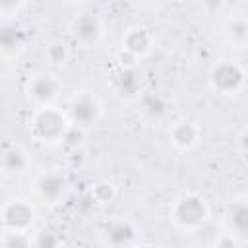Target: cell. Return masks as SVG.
<instances>
[{
    "label": "cell",
    "instance_id": "44dd1931",
    "mask_svg": "<svg viewBox=\"0 0 248 248\" xmlns=\"http://www.w3.org/2000/svg\"><path fill=\"white\" fill-rule=\"evenodd\" d=\"M60 244V238L56 236V232H39L37 238H33V246L37 248H52V246H58Z\"/></svg>",
    "mask_w": 248,
    "mask_h": 248
},
{
    "label": "cell",
    "instance_id": "ba28073f",
    "mask_svg": "<svg viewBox=\"0 0 248 248\" xmlns=\"http://www.w3.org/2000/svg\"><path fill=\"white\" fill-rule=\"evenodd\" d=\"M72 35L83 46H93L103 37V23L95 14H81L72 21Z\"/></svg>",
    "mask_w": 248,
    "mask_h": 248
},
{
    "label": "cell",
    "instance_id": "cb8c5ba5",
    "mask_svg": "<svg viewBox=\"0 0 248 248\" xmlns=\"http://www.w3.org/2000/svg\"><path fill=\"white\" fill-rule=\"evenodd\" d=\"M116 62H118L120 68H138L140 58H138L136 54H132V52H128V50H124V48H120L118 54H116Z\"/></svg>",
    "mask_w": 248,
    "mask_h": 248
},
{
    "label": "cell",
    "instance_id": "9a60e30c",
    "mask_svg": "<svg viewBox=\"0 0 248 248\" xmlns=\"http://www.w3.org/2000/svg\"><path fill=\"white\" fill-rule=\"evenodd\" d=\"M134 236H136V229L126 219H116V221L108 223V227L105 229V240L110 246H126V244H132Z\"/></svg>",
    "mask_w": 248,
    "mask_h": 248
},
{
    "label": "cell",
    "instance_id": "30bf717a",
    "mask_svg": "<svg viewBox=\"0 0 248 248\" xmlns=\"http://www.w3.org/2000/svg\"><path fill=\"white\" fill-rule=\"evenodd\" d=\"M200 138H202V130H200V126H198L196 122H192V120H178V122H174V124L170 126V130H169V140H170V143H172L176 149H180V151H190V149H194V147L198 145Z\"/></svg>",
    "mask_w": 248,
    "mask_h": 248
},
{
    "label": "cell",
    "instance_id": "7a4b0ae2",
    "mask_svg": "<svg viewBox=\"0 0 248 248\" xmlns=\"http://www.w3.org/2000/svg\"><path fill=\"white\" fill-rule=\"evenodd\" d=\"M174 225L184 232L200 231L209 219V205L200 194H182L170 207Z\"/></svg>",
    "mask_w": 248,
    "mask_h": 248
},
{
    "label": "cell",
    "instance_id": "ac0fdd59",
    "mask_svg": "<svg viewBox=\"0 0 248 248\" xmlns=\"http://www.w3.org/2000/svg\"><path fill=\"white\" fill-rule=\"evenodd\" d=\"M89 196L93 200V203H99V205H107L114 200L116 196V188L110 180H95L89 188Z\"/></svg>",
    "mask_w": 248,
    "mask_h": 248
},
{
    "label": "cell",
    "instance_id": "e0dca14e",
    "mask_svg": "<svg viewBox=\"0 0 248 248\" xmlns=\"http://www.w3.org/2000/svg\"><path fill=\"white\" fill-rule=\"evenodd\" d=\"M225 35L227 41L234 46V48H244L248 43V23L244 17H234L227 23L225 27Z\"/></svg>",
    "mask_w": 248,
    "mask_h": 248
},
{
    "label": "cell",
    "instance_id": "ffe728a7",
    "mask_svg": "<svg viewBox=\"0 0 248 248\" xmlns=\"http://www.w3.org/2000/svg\"><path fill=\"white\" fill-rule=\"evenodd\" d=\"M2 244H4V246H10V248H25V246H33V238L29 236V232L4 231Z\"/></svg>",
    "mask_w": 248,
    "mask_h": 248
},
{
    "label": "cell",
    "instance_id": "4fadbf2b",
    "mask_svg": "<svg viewBox=\"0 0 248 248\" xmlns=\"http://www.w3.org/2000/svg\"><path fill=\"white\" fill-rule=\"evenodd\" d=\"M225 223H227V231L231 234H234L240 242L248 236V203H246V200H234L229 205Z\"/></svg>",
    "mask_w": 248,
    "mask_h": 248
},
{
    "label": "cell",
    "instance_id": "d4e9b609",
    "mask_svg": "<svg viewBox=\"0 0 248 248\" xmlns=\"http://www.w3.org/2000/svg\"><path fill=\"white\" fill-rule=\"evenodd\" d=\"M200 2H202V8L205 14H217L227 4V0H200Z\"/></svg>",
    "mask_w": 248,
    "mask_h": 248
},
{
    "label": "cell",
    "instance_id": "6da1fadb",
    "mask_svg": "<svg viewBox=\"0 0 248 248\" xmlns=\"http://www.w3.org/2000/svg\"><path fill=\"white\" fill-rule=\"evenodd\" d=\"M70 120L66 110H60L54 105L48 107H37L31 122H29V134L37 143L43 145H56L64 141L68 130H70Z\"/></svg>",
    "mask_w": 248,
    "mask_h": 248
},
{
    "label": "cell",
    "instance_id": "8992f818",
    "mask_svg": "<svg viewBox=\"0 0 248 248\" xmlns=\"http://www.w3.org/2000/svg\"><path fill=\"white\" fill-rule=\"evenodd\" d=\"M60 93H62V81L50 72L35 74L27 81V97L29 101H33L35 107L54 105Z\"/></svg>",
    "mask_w": 248,
    "mask_h": 248
},
{
    "label": "cell",
    "instance_id": "d6986e66",
    "mask_svg": "<svg viewBox=\"0 0 248 248\" xmlns=\"http://www.w3.org/2000/svg\"><path fill=\"white\" fill-rule=\"evenodd\" d=\"M45 58L50 66H64L70 58L68 45L64 41H50L45 46Z\"/></svg>",
    "mask_w": 248,
    "mask_h": 248
},
{
    "label": "cell",
    "instance_id": "5bb4252c",
    "mask_svg": "<svg viewBox=\"0 0 248 248\" xmlns=\"http://www.w3.org/2000/svg\"><path fill=\"white\" fill-rule=\"evenodd\" d=\"M0 167L6 174L19 176L29 169V157L21 147L10 145L0 153Z\"/></svg>",
    "mask_w": 248,
    "mask_h": 248
},
{
    "label": "cell",
    "instance_id": "4316f807",
    "mask_svg": "<svg viewBox=\"0 0 248 248\" xmlns=\"http://www.w3.org/2000/svg\"><path fill=\"white\" fill-rule=\"evenodd\" d=\"M238 151H240V155H246V151H248V132L246 130H242L238 136Z\"/></svg>",
    "mask_w": 248,
    "mask_h": 248
},
{
    "label": "cell",
    "instance_id": "8fae6325",
    "mask_svg": "<svg viewBox=\"0 0 248 248\" xmlns=\"http://www.w3.org/2000/svg\"><path fill=\"white\" fill-rule=\"evenodd\" d=\"M27 43V33L23 25L16 21H4L0 23V54L14 56L23 50Z\"/></svg>",
    "mask_w": 248,
    "mask_h": 248
},
{
    "label": "cell",
    "instance_id": "3957f363",
    "mask_svg": "<svg viewBox=\"0 0 248 248\" xmlns=\"http://www.w3.org/2000/svg\"><path fill=\"white\" fill-rule=\"evenodd\" d=\"M246 74L244 68L234 60H219L209 70V85L215 93L232 97L238 95L244 87Z\"/></svg>",
    "mask_w": 248,
    "mask_h": 248
},
{
    "label": "cell",
    "instance_id": "5b68a950",
    "mask_svg": "<svg viewBox=\"0 0 248 248\" xmlns=\"http://www.w3.org/2000/svg\"><path fill=\"white\" fill-rule=\"evenodd\" d=\"M35 223V209L31 202L23 198L8 200L0 209V225L4 231H19L29 232Z\"/></svg>",
    "mask_w": 248,
    "mask_h": 248
},
{
    "label": "cell",
    "instance_id": "83f0119b",
    "mask_svg": "<svg viewBox=\"0 0 248 248\" xmlns=\"http://www.w3.org/2000/svg\"><path fill=\"white\" fill-rule=\"evenodd\" d=\"M180 2H182V0H180Z\"/></svg>",
    "mask_w": 248,
    "mask_h": 248
},
{
    "label": "cell",
    "instance_id": "484cf974",
    "mask_svg": "<svg viewBox=\"0 0 248 248\" xmlns=\"http://www.w3.org/2000/svg\"><path fill=\"white\" fill-rule=\"evenodd\" d=\"M238 244H240V240L234 234H231L229 231L221 232V236L215 240V246H238Z\"/></svg>",
    "mask_w": 248,
    "mask_h": 248
},
{
    "label": "cell",
    "instance_id": "7c38bea8",
    "mask_svg": "<svg viewBox=\"0 0 248 248\" xmlns=\"http://www.w3.org/2000/svg\"><path fill=\"white\" fill-rule=\"evenodd\" d=\"M110 83L114 87V91L120 97L132 99L136 95H140V87H141V76L138 72V68H116L110 74Z\"/></svg>",
    "mask_w": 248,
    "mask_h": 248
},
{
    "label": "cell",
    "instance_id": "7402d4cb",
    "mask_svg": "<svg viewBox=\"0 0 248 248\" xmlns=\"http://www.w3.org/2000/svg\"><path fill=\"white\" fill-rule=\"evenodd\" d=\"M25 0H0V16L2 17H14L21 8Z\"/></svg>",
    "mask_w": 248,
    "mask_h": 248
},
{
    "label": "cell",
    "instance_id": "603a6c76",
    "mask_svg": "<svg viewBox=\"0 0 248 248\" xmlns=\"http://www.w3.org/2000/svg\"><path fill=\"white\" fill-rule=\"evenodd\" d=\"M66 161H68V165H70L72 169H79V167L83 165V161H85V149H83L81 145H72V149H70Z\"/></svg>",
    "mask_w": 248,
    "mask_h": 248
},
{
    "label": "cell",
    "instance_id": "52a82bcc",
    "mask_svg": "<svg viewBox=\"0 0 248 248\" xmlns=\"http://www.w3.org/2000/svg\"><path fill=\"white\" fill-rule=\"evenodd\" d=\"M70 190L68 178L58 170H46L35 180V194L46 205H56L66 200Z\"/></svg>",
    "mask_w": 248,
    "mask_h": 248
},
{
    "label": "cell",
    "instance_id": "2e32d148",
    "mask_svg": "<svg viewBox=\"0 0 248 248\" xmlns=\"http://www.w3.org/2000/svg\"><path fill=\"white\" fill-rule=\"evenodd\" d=\"M140 107H141V112L145 116H149V118H161L167 112V99L161 93L145 91L140 97Z\"/></svg>",
    "mask_w": 248,
    "mask_h": 248
},
{
    "label": "cell",
    "instance_id": "9c48e42d",
    "mask_svg": "<svg viewBox=\"0 0 248 248\" xmlns=\"http://www.w3.org/2000/svg\"><path fill=\"white\" fill-rule=\"evenodd\" d=\"M120 48L136 54L141 60L153 48V35H151V31L147 27L134 25V27H130V29L124 31V35H122V46Z\"/></svg>",
    "mask_w": 248,
    "mask_h": 248
},
{
    "label": "cell",
    "instance_id": "277c9868",
    "mask_svg": "<svg viewBox=\"0 0 248 248\" xmlns=\"http://www.w3.org/2000/svg\"><path fill=\"white\" fill-rule=\"evenodd\" d=\"M66 114H68V120H70L72 126L85 132L101 120L103 107H101V101L93 93L81 91V93L72 97V101L66 108Z\"/></svg>",
    "mask_w": 248,
    "mask_h": 248
}]
</instances>
